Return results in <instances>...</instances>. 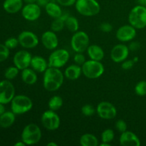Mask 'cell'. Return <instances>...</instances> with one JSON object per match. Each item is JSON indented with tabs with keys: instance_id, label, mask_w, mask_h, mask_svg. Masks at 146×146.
Returning a JSON list of instances; mask_svg holds the SVG:
<instances>
[{
	"instance_id": "obj_4",
	"label": "cell",
	"mask_w": 146,
	"mask_h": 146,
	"mask_svg": "<svg viewBox=\"0 0 146 146\" xmlns=\"http://www.w3.org/2000/svg\"><path fill=\"white\" fill-rule=\"evenodd\" d=\"M42 133L38 125L29 123L26 125L21 133V141L27 145H35L41 141Z\"/></svg>"
},
{
	"instance_id": "obj_36",
	"label": "cell",
	"mask_w": 146,
	"mask_h": 146,
	"mask_svg": "<svg viewBox=\"0 0 146 146\" xmlns=\"http://www.w3.org/2000/svg\"><path fill=\"white\" fill-rule=\"evenodd\" d=\"M115 128L118 132L120 133H123L125 131H127V128H128V125H127L126 122L125 121L122 119L118 120V121L115 122Z\"/></svg>"
},
{
	"instance_id": "obj_9",
	"label": "cell",
	"mask_w": 146,
	"mask_h": 146,
	"mask_svg": "<svg viewBox=\"0 0 146 146\" xmlns=\"http://www.w3.org/2000/svg\"><path fill=\"white\" fill-rule=\"evenodd\" d=\"M41 121L43 126L48 131H54L58 129L61 125V119L56 111L47 110L44 111L41 117Z\"/></svg>"
},
{
	"instance_id": "obj_34",
	"label": "cell",
	"mask_w": 146,
	"mask_h": 146,
	"mask_svg": "<svg viewBox=\"0 0 146 146\" xmlns=\"http://www.w3.org/2000/svg\"><path fill=\"white\" fill-rule=\"evenodd\" d=\"M9 48H7L4 44H0V63L6 61L9 56Z\"/></svg>"
},
{
	"instance_id": "obj_20",
	"label": "cell",
	"mask_w": 146,
	"mask_h": 146,
	"mask_svg": "<svg viewBox=\"0 0 146 146\" xmlns=\"http://www.w3.org/2000/svg\"><path fill=\"white\" fill-rule=\"evenodd\" d=\"M23 0H4L3 8L9 14H15L23 8Z\"/></svg>"
},
{
	"instance_id": "obj_39",
	"label": "cell",
	"mask_w": 146,
	"mask_h": 146,
	"mask_svg": "<svg viewBox=\"0 0 146 146\" xmlns=\"http://www.w3.org/2000/svg\"><path fill=\"white\" fill-rule=\"evenodd\" d=\"M135 62L133 59H126L123 61L121 64V68L123 70H129L133 67Z\"/></svg>"
},
{
	"instance_id": "obj_26",
	"label": "cell",
	"mask_w": 146,
	"mask_h": 146,
	"mask_svg": "<svg viewBox=\"0 0 146 146\" xmlns=\"http://www.w3.org/2000/svg\"><path fill=\"white\" fill-rule=\"evenodd\" d=\"M68 16L69 15L66 13V14L63 13L61 17L54 19V21L51 24V30L54 32H60L62 31L65 28V21Z\"/></svg>"
},
{
	"instance_id": "obj_42",
	"label": "cell",
	"mask_w": 146,
	"mask_h": 146,
	"mask_svg": "<svg viewBox=\"0 0 146 146\" xmlns=\"http://www.w3.org/2000/svg\"><path fill=\"white\" fill-rule=\"evenodd\" d=\"M49 1H51L50 0H37L36 4H38V5L41 7V6H43V7H45L47 4H48Z\"/></svg>"
},
{
	"instance_id": "obj_10",
	"label": "cell",
	"mask_w": 146,
	"mask_h": 146,
	"mask_svg": "<svg viewBox=\"0 0 146 146\" xmlns=\"http://www.w3.org/2000/svg\"><path fill=\"white\" fill-rule=\"evenodd\" d=\"M15 96V88L9 80L0 81V103L7 104L11 103Z\"/></svg>"
},
{
	"instance_id": "obj_48",
	"label": "cell",
	"mask_w": 146,
	"mask_h": 146,
	"mask_svg": "<svg viewBox=\"0 0 146 146\" xmlns=\"http://www.w3.org/2000/svg\"><path fill=\"white\" fill-rule=\"evenodd\" d=\"M144 1H145V0H138V2L141 5H144Z\"/></svg>"
},
{
	"instance_id": "obj_14",
	"label": "cell",
	"mask_w": 146,
	"mask_h": 146,
	"mask_svg": "<svg viewBox=\"0 0 146 146\" xmlns=\"http://www.w3.org/2000/svg\"><path fill=\"white\" fill-rule=\"evenodd\" d=\"M32 58L31 53L27 50H21L14 54L13 58V62L14 66L19 70L25 69L29 68L31 65V61Z\"/></svg>"
},
{
	"instance_id": "obj_44",
	"label": "cell",
	"mask_w": 146,
	"mask_h": 146,
	"mask_svg": "<svg viewBox=\"0 0 146 146\" xmlns=\"http://www.w3.org/2000/svg\"><path fill=\"white\" fill-rule=\"evenodd\" d=\"M25 145H26V144L24 143V141H19V142L16 143L14 144V146H25Z\"/></svg>"
},
{
	"instance_id": "obj_23",
	"label": "cell",
	"mask_w": 146,
	"mask_h": 146,
	"mask_svg": "<svg viewBox=\"0 0 146 146\" xmlns=\"http://www.w3.org/2000/svg\"><path fill=\"white\" fill-rule=\"evenodd\" d=\"M21 77L24 83L30 86L35 84L38 80L36 71L33 68H29V67L21 70Z\"/></svg>"
},
{
	"instance_id": "obj_47",
	"label": "cell",
	"mask_w": 146,
	"mask_h": 146,
	"mask_svg": "<svg viewBox=\"0 0 146 146\" xmlns=\"http://www.w3.org/2000/svg\"><path fill=\"white\" fill-rule=\"evenodd\" d=\"M99 146H111V143H107L102 142L101 144L98 145Z\"/></svg>"
},
{
	"instance_id": "obj_24",
	"label": "cell",
	"mask_w": 146,
	"mask_h": 146,
	"mask_svg": "<svg viewBox=\"0 0 146 146\" xmlns=\"http://www.w3.org/2000/svg\"><path fill=\"white\" fill-rule=\"evenodd\" d=\"M45 10L46 14L53 19L58 18L63 14V11L61 9V6L56 1V2L49 1L45 6Z\"/></svg>"
},
{
	"instance_id": "obj_45",
	"label": "cell",
	"mask_w": 146,
	"mask_h": 146,
	"mask_svg": "<svg viewBox=\"0 0 146 146\" xmlns=\"http://www.w3.org/2000/svg\"><path fill=\"white\" fill-rule=\"evenodd\" d=\"M23 1L26 4H33V3H36L37 0H23Z\"/></svg>"
},
{
	"instance_id": "obj_25",
	"label": "cell",
	"mask_w": 146,
	"mask_h": 146,
	"mask_svg": "<svg viewBox=\"0 0 146 146\" xmlns=\"http://www.w3.org/2000/svg\"><path fill=\"white\" fill-rule=\"evenodd\" d=\"M16 120V114L12 111H5L0 116V127L7 128L14 123Z\"/></svg>"
},
{
	"instance_id": "obj_37",
	"label": "cell",
	"mask_w": 146,
	"mask_h": 146,
	"mask_svg": "<svg viewBox=\"0 0 146 146\" xmlns=\"http://www.w3.org/2000/svg\"><path fill=\"white\" fill-rule=\"evenodd\" d=\"M74 61L75 64L79 66H82L86 62V57L84 55V53H76L74 57Z\"/></svg>"
},
{
	"instance_id": "obj_2",
	"label": "cell",
	"mask_w": 146,
	"mask_h": 146,
	"mask_svg": "<svg viewBox=\"0 0 146 146\" xmlns=\"http://www.w3.org/2000/svg\"><path fill=\"white\" fill-rule=\"evenodd\" d=\"M75 8L77 12L84 17H94L101 11V6L96 0H76Z\"/></svg>"
},
{
	"instance_id": "obj_22",
	"label": "cell",
	"mask_w": 146,
	"mask_h": 146,
	"mask_svg": "<svg viewBox=\"0 0 146 146\" xmlns=\"http://www.w3.org/2000/svg\"><path fill=\"white\" fill-rule=\"evenodd\" d=\"M87 54L90 59L101 61L105 56L104 49L100 46L96 44H91L86 50Z\"/></svg>"
},
{
	"instance_id": "obj_18",
	"label": "cell",
	"mask_w": 146,
	"mask_h": 146,
	"mask_svg": "<svg viewBox=\"0 0 146 146\" xmlns=\"http://www.w3.org/2000/svg\"><path fill=\"white\" fill-rule=\"evenodd\" d=\"M119 143L123 146H140L141 144V141L136 134L129 131L121 133Z\"/></svg>"
},
{
	"instance_id": "obj_49",
	"label": "cell",
	"mask_w": 146,
	"mask_h": 146,
	"mask_svg": "<svg viewBox=\"0 0 146 146\" xmlns=\"http://www.w3.org/2000/svg\"><path fill=\"white\" fill-rule=\"evenodd\" d=\"M133 61H134V62H137V61H138V57H136V58H133Z\"/></svg>"
},
{
	"instance_id": "obj_13",
	"label": "cell",
	"mask_w": 146,
	"mask_h": 146,
	"mask_svg": "<svg viewBox=\"0 0 146 146\" xmlns=\"http://www.w3.org/2000/svg\"><path fill=\"white\" fill-rule=\"evenodd\" d=\"M136 34V29L129 24L119 27L115 33V37L121 42H129L135 38Z\"/></svg>"
},
{
	"instance_id": "obj_28",
	"label": "cell",
	"mask_w": 146,
	"mask_h": 146,
	"mask_svg": "<svg viewBox=\"0 0 146 146\" xmlns=\"http://www.w3.org/2000/svg\"><path fill=\"white\" fill-rule=\"evenodd\" d=\"M65 28L69 31L75 33L79 29V22L76 17L68 16L65 21Z\"/></svg>"
},
{
	"instance_id": "obj_50",
	"label": "cell",
	"mask_w": 146,
	"mask_h": 146,
	"mask_svg": "<svg viewBox=\"0 0 146 146\" xmlns=\"http://www.w3.org/2000/svg\"><path fill=\"white\" fill-rule=\"evenodd\" d=\"M144 6L146 7V0H145V1H144Z\"/></svg>"
},
{
	"instance_id": "obj_41",
	"label": "cell",
	"mask_w": 146,
	"mask_h": 146,
	"mask_svg": "<svg viewBox=\"0 0 146 146\" xmlns=\"http://www.w3.org/2000/svg\"><path fill=\"white\" fill-rule=\"evenodd\" d=\"M128 46L130 51H135L139 49L140 47H141V45H140V43L138 42V41H132V42L130 43V44Z\"/></svg>"
},
{
	"instance_id": "obj_21",
	"label": "cell",
	"mask_w": 146,
	"mask_h": 146,
	"mask_svg": "<svg viewBox=\"0 0 146 146\" xmlns=\"http://www.w3.org/2000/svg\"><path fill=\"white\" fill-rule=\"evenodd\" d=\"M82 68L81 66L78 64H71L68 66L64 71V76L67 79L71 80V81H75L79 78L81 75L82 74Z\"/></svg>"
},
{
	"instance_id": "obj_35",
	"label": "cell",
	"mask_w": 146,
	"mask_h": 146,
	"mask_svg": "<svg viewBox=\"0 0 146 146\" xmlns=\"http://www.w3.org/2000/svg\"><path fill=\"white\" fill-rule=\"evenodd\" d=\"M6 46L9 49H14V48H17L18 45L19 44V42L18 38H15V37H10V38H7L4 42Z\"/></svg>"
},
{
	"instance_id": "obj_30",
	"label": "cell",
	"mask_w": 146,
	"mask_h": 146,
	"mask_svg": "<svg viewBox=\"0 0 146 146\" xmlns=\"http://www.w3.org/2000/svg\"><path fill=\"white\" fill-rule=\"evenodd\" d=\"M114 137H115L114 131L111 128H107L104 130L101 133V141L102 142L111 143L113 141Z\"/></svg>"
},
{
	"instance_id": "obj_27",
	"label": "cell",
	"mask_w": 146,
	"mask_h": 146,
	"mask_svg": "<svg viewBox=\"0 0 146 146\" xmlns=\"http://www.w3.org/2000/svg\"><path fill=\"white\" fill-rule=\"evenodd\" d=\"M79 142L82 146H98L99 145L97 137L92 133L82 135L80 138Z\"/></svg>"
},
{
	"instance_id": "obj_17",
	"label": "cell",
	"mask_w": 146,
	"mask_h": 146,
	"mask_svg": "<svg viewBox=\"0 0 146 146\" xmlns=\"http://www.w3.org/2000/svg\"><path fill=\"white\" fill-rule=\"evenodd\" d=\"M41 41L43 46L48 50H54L58 45V38L56 32L52 30L46 31L41 35Z\"/></svg>"
},
{
	"instance_id": "obj_5",
	"label": "cell",
	"mask_w": 146,
	"mask_h": 146,
	"mask_svg": "<svg viewBox=\"0 0 146 146\" xmlns=\"http://www.w3.org/2000/svg\"><path fill=\"white\" fill-rule=\"evenodd\" d=\"M82 73L87 78L96 79L101 77L105 71L104 64L101 61L90 59L81 66Z\"/></svg>"
},
{
	"instance_id": "obj_43",
	"label": "cell",
	"mask_w": 146,
	"mask_h": 146,
	"mask_svg": "<svg viewBox=\"0 0 146 146\" xmlns=\"http://www.w3.org/2000/svg\"><path fill=\"white\" fill-rule=\"evenodd\" d=\"M5 111L6 110H5V107H4V104H1V103H0V116H1V115H2Z\"/></svg>"
},
{
	"instance_id": "obj_16",
	"label": "cell",
	"mask_w": 146,
	"mask_h": 146,
	"mask_svg": "<svg viewBox=\"0 0 146 146\" xmlns=\"http://www.w3.org/2000/svg\"><path fill=\"white\" fill-rule=\"evenodd\" d=\"M130 50L128 46L119 44L114 46L111 51V58L113 62L119 64L127 59Z\"/></svg>"
},
{
	"instance_id": "obj_19",
	"label": "cell",
	"mask_w": 146,
	"mask_h": 146,
	"mask_svg": "<svg viewBox=\"0 0 146 146\" xmlns=\"http://www.w3.org/2000/svg\"><path fill=\"white\" fill-rule=\"evenodd\" d=\"M30 66L36 72L44 73L48 68V61H46L44 57L40 56H34L31 58Z\"/></svg>"
},
{
	"instance_id": "obj_7",
	"label": "cell",
	"mask_w": 146,
	"mask_h": 146,
	"mask_svg": "<svg viewBox=\"0 0 146 146\" xmlns=\"http://www.w3.org/2000/svg\"><path fill=\"white\" fill-rule=\"evenodd\" d=\"M89 45L90 38L87 33L84 31H78L74 33L71 39V46L74 52H85Z\"/></svg>"
},
{
	"instance_id": "obj_38",
	"label": "cell",
	"mask_w": 146,
	"mask_h": 146,
	"mask_svg": "<svg viewBox=\"0 0 146 146\" xmlns=\"http://www.w3.org/2000/svg\"><path fill=\"white\" fill-rule=\"evenodd\" d=\"M99 29L101 31L104 33H110L113 30V26L110 23L104 22L100 24Z\"/></svg>"
},
{
	"instance_id": "obj_3",
	"label": "cell",
	"mask_w": 146,
	"mask_h": 146,
	"mask_svg": "<svg viewBox=\"0 0 146 146\" xmlns=\"http://www.w3.org/2000/svg\"><path fill=\"white\" fill-rule=\"evenodd\" d=\"M128 22L136 29L146 27V7L141 4L134 7L128 14Z\"/></svg>"
},
{
	"instance_id": "obj_15",
	"label": "cell",
	"mask_w": 146,
	"mask_h": 146,
	"mask_svg": "<svg viewBox=\"0 0 146 146\" xmlns=\"http://www.w3.org/2000/svg\"><path fill=\"white\" fill-rule=\"evenodd\" d=\"M41 14V7L36 3L27 4L21 9V15L26 20L34 21L38 19Z\"/></svg>"
},
{
	"instance_id": "obj_29",
	"label": "cell",
	"mask_w": 146,
	"mask_h": 146,
	"mask_svg": "<svg viewBox=\"0 0 146 146\" xmlns=\"http://www.w3.org/2000/svg\"><path fill=\"white\" fill-rule=\"evenodd\" d=\"M63 104H64V101H63V98L61 96L56 95L50 98L48 102V109L56 111L62 107Z\"/></svg>"
},
{
	"instance_id": "obj_31",
	"label": "cell",
	"mask_w": 146,
	"mask_h": 146,
	"mask_svg": "<svg viewBox=\"0 0 146 146\" xmlns=\"http://www.w3.org/2000/svg\"><path fill=\"white\" fill-rule=\"evenodd\" d=\"M19 71V69L15 66H10L6 69L5 72H4V77L6 78V79L11 81V80L14 79L18 76Z\"/></svg>"
},
{
	"instance_id": "obj_33",
	"label": "cell",
	"mask_w": 146,
	"mask_h": 146,
	"mask_svg": "<svg viewBox=\"0 0 146 146\" xmlns=\"http://www.w3.org/2000/svg\"><path fill=\"white\" fill-rule=\"evenodd\" d=\"M96 112V109L91 104H86L81 108V113L85 116H91Z\"/></svg>"
},
{
	"instance_id": "obj_32",
	"label": "cell",
	"mask_w": 146,
	"mask_h": 146,
	"mask_svg": "<svg viewBox=\"0 0 146 146\" xmlns=\"http://www.w3.org/2000/svg\"><path fill=\"white\" fill-rule=\"evenodd\" d=\"M135 92L138 96H146V81H141L135 85Z\"/></svg>"
},
{
	"instance_id": "obj_8",
	"label": "cell",
	"mask_w": 146,
	"mask_h": 146,
	"mask_svg": "<svg viewBox=\"0 0 146 146\" xmlns=\"http://www.w3.org/2000/svg\"><path fill=\"white\" fill-rule=\"evenodd\" d=\"M69 58V53L67 50L64 48L54 49L48 56V67L61 68L68 63Z\"/></svg>"
},
{
	"instance_id": "obj_11",
	"label": "cell",
	"mask_w": 146,
	"mask_h": 146,
	"mask_svg": "<svg viewBox=\"0 0 146 146\" xmlns=\"http://www.w3.org/2000/svg\"><path fill=\"white\" fill-rule=\"evenodd\" d=\"M96 113L104 120H111L117 115V109L113 104L108 101H101L96 106Z\"/></svg>"
},
{
	"instance_id": "obj_40",
	"label": "cell",
	"mask_w": 146,
	"mask_h": 146,
	"mask_svg": "<svg viewBox=\"0 0 146 146\" xmlns=\"http://www.w3.org/2000/svg\"><path fill=\"white\" fill-rule=\"evenodd\" d=\"M56 1L60 6L67 7L75 5L76 0H56Z\"/></svg>"
},
{
	"instance_id": "obj_46",
	"label": "cell",
	"mask_w": 146,
	"mask_h": 146,
	"mask_svg": "<svg viewBox=\"0 0 146 146\" xmlns=\"http://www.w3.org/2000/svg\"><path fill=\"white\" fill-rule=\"evenodd\" d=\"M47 146H58V144L56 143L51 141V142H49L48 143H47Z\"/></svg>"
},
{
	"instance_id": "obj_12",
	"label": "cell",
	"mask_w": 146,
	"mask_h": 146,
	"mask_svg": "<svg viewBox=\"0 0 146 146\" xmlns=\"http://www.w3.org/2000/svg\"><path fill=\"white\" fill-rule=\"evenodd\" d=\"M18 40L19 45L27 49L35 48L39 43L36 34L31 31H23L20 33L18 36Z\"/></svg>"
},
{
	"instance_id": "obj_6",
	"label": "cell",
	"mask_w": 146,
	"mask_h": 146,
	"mask_svg": "<svg viewBox=\"0 0 146 146\" xmlns=\"http://www.w3.org/2000/svg\"><path fill=\"white\" fill-rule=\"evenodd\" d=\"M33 101L26 95H17L11 101V110L16 115H21L31 111Z\"/></svg>"
},
{
	"instance_id": "obj_1",
	"label": "cell",
	"mask_w": 146,
	"mask_h": 146,
	"mask_svg": "<svg viewBox=\"0 0 146 146\" xmlns=\"http://www.w3.org/2000/svg\"><path fill=\"white\" fill-rule=\"evenodd\" d=\"M64 74L60 68L48 67L44 72L43 86L49 92H54L59 89L64 84Z\"/></svg>"
}]
</instances>
